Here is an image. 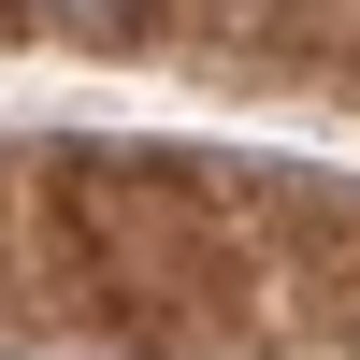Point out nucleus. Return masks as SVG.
<instances>
[{
	"label": "nucleus",
	"instance_id": "1",
	"mask_svg": "<svg viewBox=\"0 0 360 360\" xmlns=\"http://www.w3.org/2000/svg\"><path fill=\"white\" fill-rule=\"evenodd\" d=\"M29 15H58V29H130L144 0H29Z\"/></svg>",
	"mask_w": 360,
	"mask_h": 360
}]
</instances>
